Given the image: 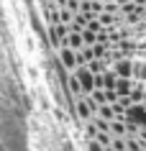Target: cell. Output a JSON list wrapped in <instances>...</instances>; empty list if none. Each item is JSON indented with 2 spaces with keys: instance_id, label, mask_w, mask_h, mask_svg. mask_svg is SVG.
<instances>
[{
  "instance_id": "cell-13",
  "label": "cell",
  "mask_w": 146,
  "mask_h": 151,
  "mask_svg": "<svg viewBox=\"0 0 146 151\" xmlns=\"http://www.w3.org/2000/svg\"><path fill=\"white\" fill-rule=\"evenodd\" d=\"M87 67L95 72V74H100V69H103V62H100V59H92V62H87Z\"/></svg>"
},
{
  "instance_id": "cell-5",
  "label": "cell",
  "mask_w": 146,
  "mask_h": 151,
  "mask_svg": "<svg viewBox=\"0 0 146 151\" xmlns=\"http://www.w3.org/2000/svg\"><path fill=\"white\" fill-rule=\"evenodd\" d=\"M133 85H136L133 77H118V82H115V92H118L121 97H123V95H131Z\"/></svg>"
},
{
  "instance_id": "cell-16",
  "label": "cell",
  "mask_w": 146,
  "mask_h": 151,
  "mask_svg": "<svg viewBox=\"0 0 146 151\" xmlns=\"http://www.w3.org/2000/svg\"><path fill=\"white\" fill-rule=\"evenodd\" d=\"M144 3H146V0H144Z\"/></svg>"
},
{
  "instance_id": "cell-7",
  "label": "cell",
  "mask_w": 146,
  "mask_h": 151,
  "mask_svg": "<svg viewBox=\"0 0 146 151\" xmlns=\"http://www.w3.org/2000/svg\"><path fill=\"white\" fill-rule=\"evenodd\" d=\"M64 46H72V49H82L85 46V39H82V31H72L69 36L64 39Z\"/></svg>"
},
{
  "instance_id": "cell-9",
  "label": "cell",
  "mask_w": 146,
  "mask_h": 151,
  "mask_svg": "<svg viewBox=\"0 0 146 151\" xmlns=\"http://www.w3.org/2000/svg\"><path fill=\"white\" fill-rule=\"evenodd\" d=\"M133 80H136V82H146V64L144 62L133 64Z\"/></svg>"
},
{
  "instance_id": "cell-2",
  "label": "cell",
  "mask_w": 146,
  "mask_h": 151,
  "mask_svg": "<svg viewBox=\"0 0 146 151\" xmlns=\"http://www.w3.org/2000/svg\"><path fill=\"white\" fill-rule=\"evenodd\" d=\"M123 118L128 120V123L141 126V131H144V128H146V103H133L128 110L123 113Z\"/></svg>"
},
{
  "instance_id": "cell-14",
  "label": "cell",
  "mask_w": 146,
  "mask_h": 151,
  "mask_svg": "<svg viewBox=\"0 0 146 151\" xmlns=\"http://www.w3.org/2000/svg\"><path fill=\"white\" fill-rule=\"evenodd\" d=\"M87 146H90V151H105V146H103V143H97L95 138H92V141H90Z\"/></svg>"
},
{
  "instance_id": "cell-12",
  "label": "cell",
  "mask_w": 146,
  "mask_h": 151,
  "mask_svg": "<svg viewBox=\"0 0 146 151\" xmlns=\"http://www.w3.org/2000/svg\"><path fill=\"white\" fill-rule=\"evenodd\" d=\"M92 49H95V59H103L105 56V44H92Z\"/></svg>"
},
{
  "instance_id": "cell-11",
  "label": "cell",
  "mask_w": 146,
  "mask_h": 151,
  "mask_svg": "<svg viewBox=\"0 0 146 151\" xmlns=\"http://www.w3.org/2000/svg\"><path fill=\"white\" fill-rule=\"evenodd\" d=\"M82 39H85V44H90V46H92V44L97 41V36H95V31H90V28H85V31H82Z\"/></svg>"
},
{
  "instance_id": "cell-10",
  "label": "cell",
  "mask_w": 146,
  "mask_h": 151,
  "mask_svg": "<svg viewBox=\"0 0 146 151\" xmlns=\"http://www.w3.org/2000/svg\"><path fill=\"white\" fill-rule=\"evenodd\" d=\"M90 97H92V100H95L97 105L108 103V95H105V90H103V87H95V90H92V92H90Z\"/></svg>"
},
{
  "instance_id": "cell-8",
  "label": "cell",
  "mask_w": 146,
  "mask_h": 151,
  "mask_svg": "<svg viewBox=\"0 0 146 151\" xmlns=\"http://www.w3.org/2000/svg\"><path fill=\"white\" fill-rule=\"evenodd\" d=\"M115 82H118V74H115L113 69L103 72V87H105V90H115Z\"/></svg>"
},
{
  "instance_id": "cell-17",
  "label": "cell",
  "mask_w": 146,
  "mask_h": 151,
  "mask_svg": "<svg viewBox=\"0 0 146 151\" xmlns=\"http://www.w3.org/2000/svg\"><path fill=\"white\" fill-rule=\"evenodd\" d=\"M144 151H146V149H144Z\"/></svg>"
},
{
  "instance_id": "cell-4",
  "label": "cell",
  "mask_w": 146,
  "mask_h": 151,
  "mask_svg": "<svg viewBox=\"0 0 146 151\" xmlns=\"http://www.w3.org/2000/svg\"><path fill=\"white\" fill-rule=\"evenodd\" d=\"M133 64L136 62H131V59H118L113 64V72L118 77H133Z\"/></svg>"
},
{
  "instance_id": "cell-3",
  "label": "cell",
  "mask_w": 146,
  "mask_h": 151,
  "mask_svg": "<svg viewBox=\"0 0 146 151\" xmlns=\"http://www.w3.org/2000/svg\"><path fill=\"white\" fill-rule=\"evenodd\" d=\"M59 62L64 64L69 72H74L80 64H77V49H72V46H62L59 49Z\"/></svg>"
},
{
  "instance_id": "cell-15",
  "label": "cell",
  "mask_w": 146,
  "mask_h": 151,
  "mask_svg": "<svg viewBox=\"0 0 146 151\" xmlns=\"http://www.w3.org/2000/svg\"><path fill=\"white\" fill-rule=\"evenodd\" d=\"M105 95H108V103H115V100H118V92H115V90H105Z\"/></svg>"
},
{
  "instance_id": "cell-1",
  "label": "cell",
  "mask_w": 146,
  "mask_h": 151,
  "mask_svg": "<svg viewBox=\"0 0 146 151\" xmlns=\"http://www.w3.org/2000/svg\"><path fill=\"white\" fill-rule=\"evenodd\" d=\"M74 77L80 80V85H82V92H85V95H90V92L95 90V72L90 69L87 64H80V67L74 69Z\"/></svg>"
},
{
  "instance_id": "cell-6",
  "label": "cell",
  "mask_w": 146,
  "mask_h": 151,
  "mask_svg": "<svg viewBox=\"0 0 146 151\" xmlns=\"http://www.w3.org/2000/svg\"><path fill=\"white\" fill-rule=\"evenodd\" d=\"M95 59V49L90 46V44H85L82 49H77V64H87Z\"/></svg>"
}]
</instances>
